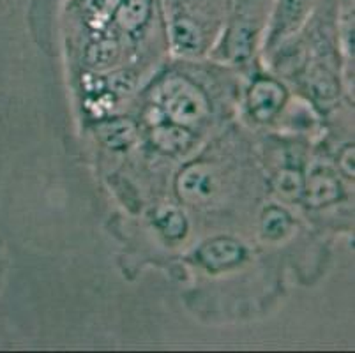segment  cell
<instances>
[{
  "mask_svg": "<svg viewBox=\"0 0 355 353\" xmlns=\"http://www.w3.org/2000/svg\"><path fill=\"white\" fill-rule=\"evenodd\" d=\"M161 105L164 113L180 126L196 124L209 112L202 90L180 76L168 78L161 85Z\"/></svg>",
  "mask_w": 355,
  "mask_h": 353,
  "instance_id": "1",
  "label": "cell"
},
{
  "mask_svg": "<svg viewBox=\"0 0 355 353\" xmlns=\"http://www.w3.org/2000/svg\"><path fill=\"white\" fill-rule=\"evenodd\" d=\"M285 101V90L272 80H260L250 92V110L257 121L266 122L272 119Z\"/></svg>",
  "mask_w": 355,
  "mask_h": 353,
  "instance_id": "2",
  "label": "cell"
},
{
  "mask_svg": "<svg viewBox=\"0 0 355 353\" xmlns=\"http://www.w3.org/2000/svg\"><path fill=\"white\" fill-rule=\"evenodd\" d=\"M179 193L189 202L207 200L216 189V177L207 164H191L180 173Z\"/></svg>",
  "mask_w": 355,
  "mask_h": 353,
  "instance_id": "3",
  "label": "cell"
},
{
  "mask_svg": "<svg viewBox=\"0 0 355 353\" xmlns=\"http://www.w3.org/2000/svg\"><path fill=\"white\" fill-rule=\"evenodd\" d=\"M198 257L202 264L211 270H223L237 265L244 257V251L242 246L232 239H214L202 246Z\"/></svg>",
  "mask_w": 355,
  "mask_h": 353,
  "instance_id": "4",
  "label": "cell"
},
{
  "mask_svg": "<svg viewBox=\"0 0 355 353\" xmlns=\"http://www.w3.org/2000/svg\"><path fill=\"white\" fill-rule=\"evenodd\" d=\"M308 203L311 207L329 205L341 196L340 182L334 179V175L325 171L324 168H316L308 179Z\"/></svg>",
  "mask_w": 355,
  "mask_h": 353,
  "instance_id": "5",
  "label": "cell"
},
{
  "mask_svg": "<svg viewBox=\"0 0 355 353\" xmlns=\"http://www.w3.org/2000/svg\"><path fill=\"white\" fill-rule=\"evenodd\" d=\"M172 43L179 53H195L202 46V31L189 16H177L170 27Z\"/></svg>",
  "mask_w": 355,
  "mask_h": 353,
  "instance_id": "6",
  "label": "cell"
},
{
  "mask_svg": "<svg viewBox=\"0 0 355 353\" xmlns=\"http://www.w3.org/2000/svg\"><path fill=\"white\" fill-rule=\"evenodd\" d=\"M150 16V0H121L115 9V21L125 32H137Z\"/></svg>",
  "mask_w": 355,
  "mask_h": 353,
  "instance_id": "7",
  "label": "cell"
},
{
  "mask_svg": "<svg viewBox=\"0 0 355 353\" xmlns=\"http://www.w3.org/2000/svg\"><path fill=\"white\" fill-rule=\"evenodd\" d=\"M98 131L99 136H101V140L110 148H115V150L129 147L135 141V136H137V129H135L133 122L124 121V119L101 124Z\"/></svg>",
  "mask_w": 355,
  "mask_h": 353,
  "instance_id": "8",
  "label": "cell"
},
{
  "mask_svg": "<svg viewBox=\"0 0 355 353\" xmlns=\"http://www.w3.org/2000/svg\"><path fill=\"white\" fill-rule=\"evenodd\" d=\"M153 141L163 152H179L191 144V135L179 126H157Z\"/></svg>",
  "mask_w": 355,
  "mask_h": 353,
  "instance_id": "9",
  "label": "cell"
},
{
  "mask_svg": "<svg viewBox=\"0 0 355 353\" xmlns=\"http://www.w3.org/2000/svg\"><path fill=\"white\" fill-rule=\"evenodd\" d=\"M117 53L119 46L115 41H112V39H98L87 48L85 60L89 66L103 69V67H108L110 64L114 62L117 58Z\"/></svg>",
  "mask_w": 355,
  "mask_h": 353,
  "instance_id": "10",
  "label": "cell"
},
{
  "mask_svg": "<svg viewBox=\"0 0 355 353\" xmlns=\"http://www.w3.org/2000/svg\"><path fill=\"white\" fill-rule=\"evenodd\" d=\"M290 230V218L285 210L277 209V207H270L263 212V218H261V232L267 239H282L283 235H286V232Z\"/></svg>",
  "mask_w": 355,
  "mask_h": 353,
  "instance_id": "11",
  "label": "cell"
},
{
  "mask_svg": "<svg viewBox=\"0 0 355 353\" xmlns=\"http://www.w3.org/2000/svg\"><path fill=\"white\" fill-rule=\"evenodd\" d=\"M157 226L161 228V232L170 239H179L182 237L184 232H186V219H184L182 212H179L177 209H161L156 216Z\"/></svg>",
  "mask_w": 355,
  "mask_h": 353,
  "instance_id": "12",
  "label": "cell"
},
{
  "mask_svg": "<svg viewBox=\"0 0 355 353\" xmlns=\"http://www.w3.org/2000/svg\"><path fill=\"white\" fill-rule=\"evenodd\" d=\"M311 90L315 97H318L320 101H331L336 97V92H338L334 80L325 71H316L315 74H311Z\"/></svg>",
  "mask_w": 355,
  "mask_h": 353,
  "instance_id": "13",
  "label": "cell"
},
{
  "mask_svg": "<svg viewBox=\"0 0 355 353\" xmlns=\"http://www.w3.org/2000/svg\"><path fill=\"white\" fill-rule=\"evenodd\" d=\"M276 187L286 198H297L302 189V180L295 171H282L276 180Z\"/></svg>",
  "mask_w": 355,
  "mask_h": 353,
  "instance_id": "14",
  "label": "cell"
},
{
  "mask_svg": "<svg viewBox=\"0 0 355 353\" xmlns=\"http://www.w3.org/2000/svg\"><path fill=\"white\" fill-rule=\"evenodd\" d=\"M112 87H114V90L117 94H129L131 90H133V78H131V74L128 73H121L117 74V76H114V80H112Z\"/></svg>",
  "mask_w": 355,
  "mask_h": 353,
  "instance_id": "15",
  "label": "cell"
},
{
  "mask_svg": "<svg viewBox=\"0 0 355 353\" xmlns=\"http://www.w3.org/2000/svg\"><path fill=\"white\" fill-rule=\"evenodd\" d=\"M343 163H341V166L345 168V171H347L348 175H354V148H347V152H345L343 155Z\"/></svg>",
  "mask_w": 355,
  "mask_h": 353,
  "instance_id": "16",
  "label": "cell"
}]
</instances>
